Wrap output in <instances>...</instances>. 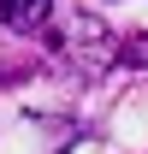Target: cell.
<instances>
[{"mask_svg": "<svg viewBox=\"0 0 148 154\" xmlns=\"http://www.w3.org/2000/svg\"><path fill=\"white\" fill-rule=\"evenodd\" d=\"M71 42H77V59H89V71H101V65L119 59V42L107 36V24H101V18H77Z\"/></svg>", "mask_w": 148, "mask_h": 154, "instance_id": "cell-1", "label": "cell"}, {"mask_svg": "<svg viewBox=\"0 0 148 154\" xmlns=\"http://www.w3.org/2000/svg\"><path fill=\"white\" fill-rule=\"evenodd\" d=\"M48 18H54V0H0V24H6V30L36 36Z\"/></svg>", "mask_w": 148, "mask_h": 154, "instance_id": "cell-2", "label": "cell"}, {"mask_svg": "<svg viewBox=\"0 0 148 154\" xmlns=\"http://www.w3.org/2000/svg\"><path fill=\"white\" fill-rule=\"evenodd\" d=\"M119 59H125V65H148V36H130V42H119Z\"/></svg>", "mask_w": 148, "mask_h": 154, "instance_id": "cell-3", "label": "cell"}]
</instances>
